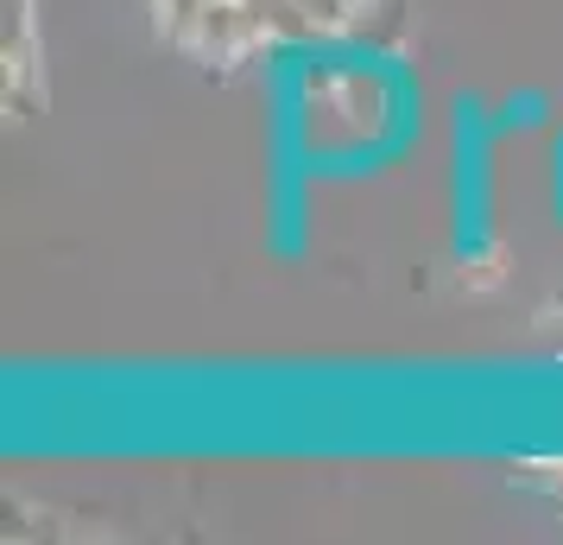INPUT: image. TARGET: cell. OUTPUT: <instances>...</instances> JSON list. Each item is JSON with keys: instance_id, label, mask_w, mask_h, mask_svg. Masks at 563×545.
Listing matches in <instances>:
<instances>
[]
</instances>
